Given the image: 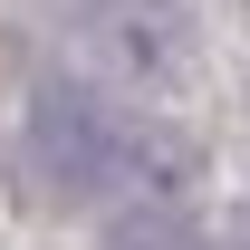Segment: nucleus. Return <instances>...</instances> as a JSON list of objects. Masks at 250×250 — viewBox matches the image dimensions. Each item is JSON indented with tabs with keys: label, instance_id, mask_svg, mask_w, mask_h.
I'll return each mask as SVG.
<instances>
[{
	"label": "nucleus",
	"instance_id": "nucleus-1",
	"mask_svg": "<svg viewBox=\"0 0 250 250\" xmlns=\"http://www.w3.org/2000/svg\"><path fill=\"white\" fill-rule=\"evenodd\" d=\"M10 164H20L39 212H67V221H106V212H135V202H183L192 173H202V154L164 116H145L135 96H116L106 77H77V67L29 77Z\"/></svg>",
	"mask_w": 250,
	"mask_h": 250
},
{
	"label": "nucleus",
	"instance_id": "nucleus-2",
	"mask_svg": "<svg viewBox=\"0 0 250 250\" xmlns=\"http://www.w3.org/2000/svg\"><path fill=\"white\" fill-rule=\"evenodd\" d=\"M29 10L125 96H183L202 67V29L183 0H29Z\"/></svg>",
	"mask_w": 250,
	"mask_h": 250
},
{
	"label": "nucleus",
	"instance_id": "nucleus-3",
	"mask_svg": "<svg viewBox=\"0 0 250 250\" xmlns=\"http://www.w3.org/2000/svg\"><path fill=\"white\" fill-rule=\"evenodd\" d=\"M96 250H231V241L202 231L183 202H135V212H106V221H96Z\"/></svg>",
	"mask_w": 250,
	"mask_h": 250
}]
</instances>
